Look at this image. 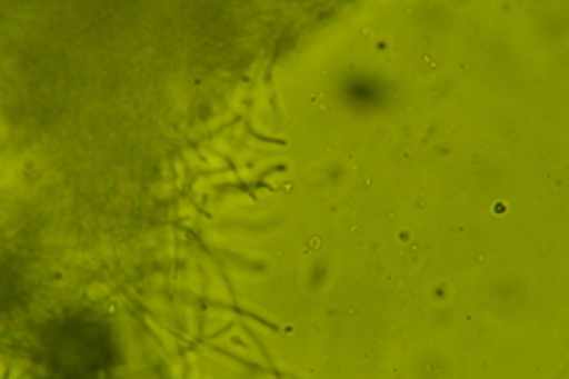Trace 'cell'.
<instances>
[{
  "label": "cell",
  "mask_w": 569,
  "mask_h": 379,
  "mask_svg": "<svg viewBox=\"0 0 569 379\" xmlns=\"http://www.w3.org/2000/svg\"><path fill=\"white\" fill-rule=\"evenodd\" d=\"M114 351L102 325L83 313L56 320L46 332V363L64 377H88L110 368Z\"/></svg>",
  "instance_id": "1"
}]
</instances>
